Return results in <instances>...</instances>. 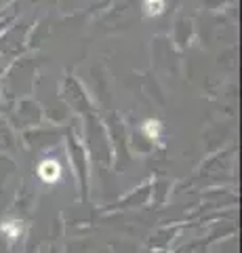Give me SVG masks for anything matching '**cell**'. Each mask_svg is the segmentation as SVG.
I'll list each match as a JSON object with an SVG mask.
<instances>
[{"mask_svg": "<svg viewBox=\"0 0 242 253\" xmlns=\"http://www.w3.org/2000/svg\"><path fill=\"white\" fill-rule=\"evenodd\" d=\"M38 175H40L42 181L46 184H53V181H57L61 177V167L57 161H44L40 163V167H38Z\"/></svg>", "mask_w": 242, "mask_h": 253, "instance_id": "cell-1", "label": "cell"}, {"mask_svg": "<svg viewBox=\"0 0 242 253\" xmlns=\"http://www.w3.org/2000/svg\"><path fill=\"white\" fill-rule=\"evenodd\" d=\"M0 230H2V234L9 236L11 241H15L19 236V232H21V224H19V221H15V219H6V221H2Z\"/></svg>", "mask_w": 242, "mask_h": 253, "instance_id": "cell-2", "label": "cell"}, {"mask_svg": "<svg viewBox=\"0 0 242 253\" xmlns=\"http://www.w3.org/2000/svg\"><path fill=\"white\" fill-rule=\"evenodd\" d=\"M145 4H147V11H150L152 15L162 13V6H165V2H162V0H145Z\"/></svg>", "mask_w": 242, "mask_h": 253, "instance_id": "cell-3", "label": "cell"}]
</instances>
